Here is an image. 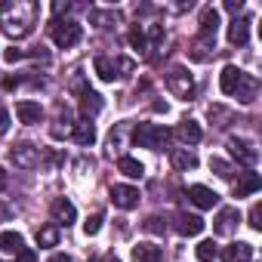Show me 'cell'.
I'll return each instance as SVG.
<instances>
[{
	"label": "cell",
	"instance_id": "obj_1",
	"mask_svg": "<svg viewBox=\"0 0 262 262\" xmlns=\"http://www.w3.org/2000/svg\"><path fill=\"white\" fill-rule=\"evenodd\" d=\"M34 22H37L34 0H7V4H0V28H4V34L19 40V37L31 34Z\"/></svg>",
	"mask_w": 262,
	"mask_h": 262
},
{
	"label": "cell",
	"instance_id": "obj_2",
	"mask_svg": "<svg viewBox=\"0 0 262 262\" xmlns=\"http://www.w3.org/2000/svg\"><path fill=\"white\" fill-rule=\"evenodd\" d=\"M167 139H170V129H167V126H158V123H139V126L133 129V142H136L139 148L158 151Z\"/></svg>",
	"mask_w": 262,
	"mask_h": 262
},
{
	"label": "cell",
	"instance_id": "obj_3",
	"mask_svg": "<svg viewBox=\"0 0 262 262\" xmlns=\"http://www.w3.org/2000/svg\"><path fill=\"white\" fill-rule=\"evenodd\" d=\"M80 37H83V28H80L77 22H56V25H53V43H56L59 50L77 47Z\"/></svg>",
	"mask_w": 262,
	"mask_h": 262
},
{
	"label": "cell",
	"instance_id": "obj_4",
	"mask_svg": "<svg viewBox=\"0 0 262 262\" xmlns=\"http://www.w3.org/2000/svg\"><path fill=\"white\" fill-rule=\"evenodd\" d=\"M167 90L173 96H179V99H188L194 93V77L188 74V68H173L167 74Z\"/></svg>",
	"mask_w": 262,
	"mask_h": 262
},
{
	"label": "cell",
	"instance_id": "obj_5",
	"mask_svg": "<svg viewBox=\"0 0 262 262\" xmlns=\"http://www.w3.org/2000/svg\"><path fill=\"white\" fill-rule=\"evenodd\" d=\"M228 155H231L237 164H244V167H253V164L259 161V151H256L247 139H237V136L228 139Z\"/></svg>",
	"mask_w": 262,
	"mask_h": 262
},
{
	"label": "cell",
	"instance_id": "obj_6",
	"mask_svg": "<svg viewBox=\"0 0 262 262\" xmlns=\"http://www.w3.org/2000/svg\"><path fill=\"white\" fill-rule=\"evenodd\" d=\"M10 158H13V164L22 167V170H31V167L40 164V151H37L31 142H19V145L10 151Z\"/></svg>",
	"mask_w": 262,
	"mask_h": 262
},
{
	"label": "cell",
	"instance_id": "obj_7",
	"mask_svg": "<svg viewBox=\"0 0 262 262\" xmlns=\"http://www.w3.org/2000/svg\"><path fill=\"white\" fill-rule=\"evenodd\" d=\"M111 201L117 210H133L139 207V188L133 185H111Z\"/></svg>",
	"mask_w": 262,
	"mask_h": 262
},
{
	"label": "cell",
	"instance_id": "obj_8",
	"mask_svg": "<svg viewBox=\"0 0 262 262\" xmlns=\"http://www.w3.org/2000/svg\"><path fill=\"white\" fill-rule=\"evenodd\" d=\"M188 198H191V204L201 207V210H213V207L219 204V194H216L213 188H207V185H191V188H188Z\"/></svg>",
	"mask_w": 262,
	"mask_h": 262
},
{
	"label": "cell",
	"instance_id": "obj_9",
	"mask_svg": "<svg viewBox=\"0 0 262 262\" xmlns=\"http://www.w3.org/2000/svg\"><path fill=\"white\" fill-rule=\"evenodd\" d=\"M259 188H262L259 173H241V179L231 185V194H234V198H247V194H256Z\"/></svg>",
	"mask_w": 262,
	"mask_h": 262
},
{
	"label": "cell",
	"instance_id": "obj_10",
	"mask_svg": "<svg viewBox=\"0 0 262 262\" xmlns=\"http://www.w3.org/2000/svg\"><path fill=\"white\" fill-rule=\"evenodd\" d=\"M250 259H253V247L247 241H234L222 247V262H250Z\"/></svg>",
	"mask_w": 262,
	"mask_h": 262
},
{
	"label": "cell",
	"instance_id": "obj_11",
	"mask_svg": "<svg viewBox=\"0 0 262 262\" xmlns=\"http://www.w3.org/2000/svg\"><path fill=\"white\" fill-rule=\"evenodd\" d=\"M50 210H53V219H56L59 225H71V222L77 219V210H74V204H71L68 198H56Z\"/></svg>",
	"mask_w": 262,
	"mask_h": 262
},
{
	"label": "cell",
	"instance_id": "obj_12",
	"mask_svg": "<svg viewBox=\"0 0 262 262\" xmlns=\"http://www.w3.org/2000/svg\"><path fill=\"white\" fill-rule=\"evenodd\" d=\"M71 139L77 142V145H83V148H90L93 142H96V126H93V120H77L74 123V129H71Z\"/></svg>",
	"mask_w": 262,
	"mask_h": 262
},
{
	"label": "cell",
	"instance_id": "obj_13",
	"mask_svg": "<svg viewBox=\"0 0 262 262\" xmlns=\"http://www.w3.org/2000/svg\"><path fill=\"white\" fill-rule=\"evenodd\" d=\"M237 222H241L237 210H234V207H225V210H219V216H216V222H213V231H216V234H231Z\"/></svg>",
	"mask_w": 262,
	"mask_h": 262
},
{
	"label": "cell",
	"instance_id": "obj_14",
	"mask_svg": "<svg viewBox=\"0 0 262 262\" xmlns=\"http://www.w3.org/2000/svg\"><path fill=\"white\" fill-rule=\"evenodd\" d=\"M250 40V19H234L228 25V43L231 47H247Z\"/></svg>",
	"mask_w": 262,
	"mask_h": 262
},
{
	"label": "cell",
	"instance_id": "obj_15",
	"mask_svg": "<svg viewBox=\"0 0 262 262\" xmlns=\"http://www.w3.org/2000/svg\"><path fill=\"white\" fill-rule=\"evenodd\" d=\"M241 68L237 65H225L222 68V74H219V90L225 93V96H234V90H237V83H241Z\"/></svg>",
	"mask_w": 262,
	"mask_h": 262
},
{
	"label": "cell",
	"instance_id": "obj_16",
	"mask_svg": "<svg viewBox=\"0 0 262 262\" xmlns=\"http://www.w3.org/2000/svg\"><path fill=\"white\" fill-rule=\"evenodd\" d=\"M102 96L99 93H93V90H86L83 96H80V114H83V120H93L99 111H102Z\"/></svg>",
	"mask_w": 262,
	"mask_h": 262
},
{
	"label": "cell",
	"instance_id": "obj_17",
	"mask_svg": "<svg viewBox=\"0 0 262 262\" xmlns=\"http://www.w3.org/2000/svg\"><path fill=\"white\" fill-rule=\"evenodd\" d=\"M16 117H19L22 123H40L43 111H40V105H37V102H31V99H22V102L16 105Z\"/></svg>",
	"mask_w": 262,
	"mask_h": 262
},
{
	"label": "cell",
	"instance_id": "obj_18",
	"mask_svg": "<svg viewBox=\"0 0 262 262\" xmlns=\"http://www.w3.org/2000/svg\"><path fill=\"white\" fill-rule=\"evenodd\" d=\"M256 90H259V83H256V77L253 74H241V83H237V90H234V96L244 102V105H250L253 99H256Z\"/></svg>",
	"mask_w": 262,
	"mask_h": 262
},
{
	"label": "cell",
	"instance_id": "obj_19",
	"mask_svg": "<svg viewBox=\"0 0 262 262\" xmlns=\"http://www.w3.org/2000/svg\"><path fill=\"white\" fill-rule=\"evenodd\" d=\"M179 234H188V237H194V234H201L204 231V219L201 216H194V213H179Z\"/></svg>",
	"mask_w": 262,
	"mask_h": 262
},
{
	"label": "cell",
	"instance_id": "obj_20",
	"mask_svg": "<svg viewBox=\"0 0 262 262\" xmlns=\"http://www.w3.org/2000/svg\"><path fill=\"white\" fill-rule=\"evenodd\" d=\"M176 136H179L182 142H188V145H198L204 133H201L198 120H182V123H179V129H176Z\"/></svg>",
	"mask_w": 262,
	"mask_h": 262
},
{
	"label": "cell",
	"instance_id": "obj_21",
	"mask_svg": "<svg viewBox=\"0 0 262 262\" xmlns=\"http://www.w3.org/2000/svg\"><path fill=\"white\" fill-rule=\"evenodd\" d=\"M161 247L155 244H136L133 247V262H161Z\"/></svg>",
	"mask_w": 262,
	"mask_h": 262
},
{
	"label": "cell",
	"instance_id": "obj_22",
	"mask_svg": "<svg viewBox=\"0 0 262 262\" xmlns=\"http://www.w3.org/2000/svg\"><path fill=\"white\" fill-rule=\"evenodd\" d=\"M170 161H173L176 170H194V167H198V158H194L188 148H173V151H170Z\"/></svg>",
	"mask_w": 262,
	"mask_h": 262
},
{
	"label": "cell",
	"instance_id": "obj_23",
	"mask_svg": "<svg viewBox=\"0 0 262 262\" xmlns=\"http://www.w3.org/2000/svg\"><path fill=\"white\" fill-rule=\"evenodd\" d=\"M117 170H120L123 176H129V179H142V173H145V167H142L136 158H129V155H123V158L117 161Z\"/></svg>",
	"mask_w": 262,
	"mask_h": 262
},
{
	"label": "cell",
	"instance_id": "obj_24",
	"mask_svg": "<svg viewBox=\"0 0 262 262\" xmlns=\"http://www.w3.org/2000/svg\"><path fill=\"white\" fill-rule=\"evenodd\" d=\"M93 68H96V74L102 77V80H114L117 77V62H111L108 56H96V62H93Z\"/></svg>",
	"mask_w": 262,
	"mask_h": 262
},
{
	"label": "cell",
	"instance_id": "obj_25",
	"mask_svg": "<svg viewBox=\"0 0 262 262\" xmlns=\"http://www.w3.org/2000/svg\"><path fill=\"white\" fill-rule=\"evenodd\" d=\"M22 247H25V241H22V234H19V231H4V234H0V250H4V253L16 256Z\"/></svg>",
	"mask_w": 262,
	"mask_h": 262
},
{
	"label": "cell",
	"instance_id": "obj_26",
	"mask_svg": "<svg viewBox=\"0 0 262 262\" xmlns=\"http://www.w3.org/2000/svg\"><path fill=\"white\" fill-rule=\"evenodd\" d=\"M216 28H219V13L213 7H207L201 13V34H213L216 37Z\"/></svg>",
	"mask_w": 262,
	"mask_h": 262
},
{
	"label": "cell",
	"instance_id": "obj_27",
	"mask_svg": "<svg viewBox=\"0 0 262 262\" xmlns=\"http://www.w3.org/2000/svg\"><path fill=\"white\" fill-rule=\"evenodd\" d=\"M37 244H40V247H56V244H59V228H56V225L37 228Z\"/></svg>",
	"mask_w": 262,
	"mask_h": 262
},
{
	"label": "cell",
	"instance_id": "obj_28",
	"mask_svg": "<svg viewBox=\"0 0 262 262\" xmlns=\"http://www.w3.org/2000/svg\"><path fill=\"white\" fill-rule=\"evenodd\" d=\"M90 22L99 25V28H111V25H117V16L105 13V10H90Z\"/></svg>",
	"mask_w": 262,
	"mask_h": 262
},
{
	"label": "cell",
	"instance_id": "obj_29",
	"mask_svg": "<svg viewBox=\"0 0 262 262\" xmlns=\"http://www.w3.org/2000/svg\"><path fill=\"white\" fill-rule=\"evenodd\" d=\"M194 253H198V259H201V262H213V259H216V253H219V247H216L213 241H201Z\"/></svg>",
	"mask_w": 262,
	"mask_h": 262
},
{
	"label": "cell",
	"instance_id": "obj_30",
	"mask_svg": "<svg viewBox=\"0 0 262 262\" xmlns=\"http://www.w3.org/2000/svg\"><path fill=\"white\" fill-rule=\"evenodd\" d=\"M129 47H133V50H139V53H145L148 50V40H145V31L136 25L133 31H129Z\"/></svg>",
	"mask_w": 262,
	"mask_h": 262
},
{
	"label": "cell",
	"instance_id": "obj_31",
	"mask_svg": "<svg viewBox=\"0 0 262 262\" xmlns=\"http://www.w3.org/2000/svg\"><path fill=\"white\" fill-rule=\"evenodd\" d=\"M142 228H145L148 234H164V231H167V222H164L161 216H148V219L142 222Z\"/></svg>",
	"mask_w": 262,
	"mask_h": 262
},
{
	"label": "cell",
	"instance_id": "obj_32",
	"mask_svg": "<svg viewBox=\"0 0 262 262\" xmlns=\"http://www.w3.org/2000/svg\"><path fill=\"white\" fill-rule=\"evenodd\" d=\"M99 228H102V213H93V216L83 222V234L93 237V234H99Z\"/></svg>",
	"mask_w": 262,
	"mask_h": 262
},
{
	"label": "cell",
	"instance_id": "obj_33",
	"mask_svg": "<svg viewBox=\"0 0 262 262\" xmlns=\"http://www.w3.org/2000/svg\"><path fill=\"white\" fill-rule=\"evenodd\" d=\"M210 170H216V176H222V179H231V167L219 158H210Z\"/></svg>",
	"mask_w": 262,
	"mask_h": 262
},
{
	"label": "cell",
	"instance_id": "obj_34",
	"mask_svg": "<svg viewBox=\"0 0 262 262\" xmlns=\"http://www.w3.org/2000/svg\"><path fill=\"white\" fill-rule=\"evenodd\" d=\"M16 262H37V253H34L31 247H22V250L16 253Z\"/></svg>",
	"mask_w": 262,
	"mask_h": 262
},
{
	"label": "cell",
	"instance_id": "obj_35",
	"mask_svg": "<svg viewBox=\"0 0 262 262\" xmlns=\"http://www.w3.org/2000/svg\"><path fill=\"white\" fill-rule=\"evenodd\" d=\"M40 164H43L47 170H53L56 164H62V155H56V151H47V158H40Z\"/></svg>",
	"mask_w": 262,
	"mask_h": 262
},
{
	"label": "cell",
	"instance_id": "obj_36",
	"mask_svg": "<svg viewBox=\"0 0 262 262\" xmlns=\"http://www.w3.org/2000/svg\"><path fill=\"white\" fill-rule=\"evenodd\" d=\"M259 219H262V207H259V204H253V210H250V225H253L256 231L262 228V222H259Z\"/></svg>",
	"mask_w": 262,
	"mask_h": 262
},
{
	"label": "cell",
	"instance_id": "obj_37",
	"mask_svg": "<svg viewBox=\"0 0 262 262\" xmlns=\"http://www.w3.org/2000/svg\"><path fill=\"white\" fill-rule=\"evenodd\" d=\"M145 40H151V43L164 40V28H161V25H148V37H145Z\"/></svg>",
	"mask_w": 262,
	"mask_h": 262
},
{
	"label": "cell",
	"instance_id": "obj_38",
	"mask_svg": "<svg viewBox=\"0 0 262 262\" xmlns=\"http://www.w3.org/2000/svg\"><path fill=\"white\" fill-rule=\"evenodd\" d=\"M4 59H7V62H13V65H16V62H19V59H25V53H22V50H16V47H10V50H7V53H4Z\"/></svg>",
	"mask_w": 262,
	"mask_h": 262
},
{
	"label": "cell",
	"instance_id": "obj_39",
	"mask_svg": "<svg viewBox=\"0 0 262 262\" xmlns=\"http://www.w3.org/2000/svg\"><path fill=\"white\" fill-rule=\"evenodd\" d=\"M225 10H228V13H234V19H237V13L244 10V0H225Z\"/></svg>",
	"mask_w": 262,
	"mask_h": 262
},
{
	"label": "cell",
	"instance_id": "obj_40",
	"mask_svg": "<svg viewBox=\"0 0 262 262\" xmlns=\"http://www.w3.org/2000/svg\"><path fill=\"white\" fill-rule=\"evenodd\" d=\"M68 10H71L68 0H56V4H53V16H62V13H68Z\"/></svg>",
	"mask_w": 262,
	"mask_h": 262
},
{
	"label": "cell",
	"instance_id": "obj_41",
	"mask_svg": "<svg viewBox=\"0 0 262 262\" xmlns=\"http://www.w3.org/2000/svg\"><path fill=\"white\" fill-rule=\"evenodd\" d=\"M7 129H10V114H7V111H0V136H4Z\"/></svg>",
	"mask_w": 262,
	"mask_h": 262
},
{
	"label": "cell",
	"instance_id": "obj_42",
	"mask_svg": "<svg viewBox=\"0 0 262 262\" xmlns=\"http://www.w3.org/2000/svg\"><path fill=\"white\" fill-rule=\"evenodd\" d=\"M117 68H120L123 74H129V71H133V59H120V62H117Z\"/></svg>",
	"mask_w": 262,
	"mask_h": 262
},
{
	"label": "cell",
	"instance_id": "obj_43",
	"mask_svg": "<svg viewBox=\"0 0 262 262\" xmlns=\"http://www.w3.org/2000/svg\"><path fill=\"white\" fill-rule=\"evenodd\" d=\"M50 262H71V256H68V253H53Z\"/></svg>",
	"mask_w": 262,
	"mask_h": 262
},
{
	"label": "cell",
	"instance_id": "obj_44",
	"mask_svg": "<svg viewBox=\"0 0 262 262\" xmlns=\"http://www.w3.org/2000/svg\"><path fill=\"white\" fill-rule=\"evenodd\" d=\"M7 182H10V176H7V170H4V167H0V191L7 188Z\"/></svg>",
	"mask_w": 262,
	"mask_h": 262
},
{
	"label": "cell",
	"instance_id": "obj_45",
	"mask_svg": "<svg viewBox=\"0 0 262 262\" xmlns=\"http://www.w3.org/2000/svg\"><path fill=\"white\" fill-rule=\"evenodd\" d=\"M4 86H7V90H16V86H19V77H7Z\"/></svg>",
	"mask_w": 262,
	"mask_h": 262
},
{
	"label": "cell",
	"instance_id": "obj_46",
	"mask_svg": "<svg viewBox=\"0 0 262 262\" xmlns=\"http://www.w3.org/2000/svg\"><path fill=\"white\" fill-rule=\"evenodd\" d=\"M102 262H120V259H117V256H105Z\"/></svg>",
	"mask_w": 262,
	"mask_h": 262
},
{
	"label": "cell",
	"instance_id": "obj_47",
	"mask_svg": "<svg viewBox=\"0 0 262 262\" xmlns=\"http://www.w3.org/2000/svg\"><path fill=\"white\" fill-rule=\"evenodd\" d=\"M90 262H96V259H90Z\"/></svg>",
	"mask_w": 262,
	"mask_h": 262
}]
</instances>
